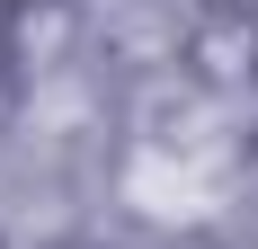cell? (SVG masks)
Instances as JSON below:
<instances>
[{"label":"cell","mask_w":258,"mask_h":249,"mask_svg":"<svg viewBox=\"0 0 258 249\" xmlns=\"http://www.w3.org/2000/svg\"><path fill=\"white\" fill-rule=\"evenodd\" d=\"M178 72L196 80L205 98H223V107L258 98V9H240V0H205V9L178 27Z\"/></svg>","instance_id":"cell-1"},{"label":"cell","mask_w":258,"mask_h":249,"mask_svg":"<svg viewBox=\"0 0 258 249\" xmlns=\"http://www.w3.org/2000/svg\"><path fill=\"white\" fill-rule=\"evenodd\" d=\"M89 45V9L80 0H0V72L45 80Z\"/></svg>","instance_id":"cell-2"},{"label":"cell","mask_w":258,"mask_h":249,"mask_svg":"<svg viewBox=\"0 0 258 249\" xmlns=\"http://www.w3.org/2000/svg\"><path fill=\"white\" fill-rule=\"evenodd\" d=\"M240 9H258V0H240Z\"/></svg>","instance_id":"cell-3"}]
</instances>
